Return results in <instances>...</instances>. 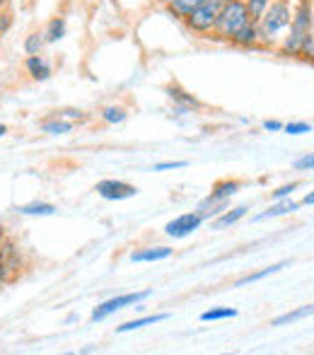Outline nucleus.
Here are the masks:
<instances>
[{
    "label": "nucleus",
    "instance_id": "1",
    "mask_svg": "<svg viewBox=\"0 0 314 355\" xmlns=\"http://www.w3.org/2000/svg\"><path fill=\"white\" fill-rule=\"evenodd\" d=\"M293 19V3L290 0H271L261 17L256 19L259 24V37H261V49L266 51H276L281 39L286 37L288 27Z\"/></svg>",
    "mask_w": 314,
    "mask_h": 355
},
{
    "label": "nucleus",
    "instance_id": "2",
    "mask_svg": "<svg viewBox=\"0 0 314 355\" xmlns=\"http://www.w3.org/2000/svg\"><path fill=\"white\" fill-rule=\"evenodd\" d=\"M314 17V0H300V3L293 8V19L290 27H288L286 37L281 39L276 53L283 58H300L302 46H305V39L310 34Z\"/></svg>",
    "mask_w": 314,
    "mask_h": 355
},
{
    "label": "nucleus",
    "instance_id": "3",
    "mask_svg": "<svg viewBox=\"0 0 314 355\" xmlns=\"http://www.w3.org/2000/svg\"><path fill=\"white\" fill-rule=\"evenodd\" d=\"M247 22H252V15H249V8H247V0H227V5L223 8L220 17H218L213 32L208 34V39H213V42L230 44L232 37H235V34Z\"/></svg>",
    "mask_w": 314,
    "mask_h": 355
},
{
    "label": "nucleus",
    "instance_id": "4",
    "mask_svg": "<svg viewBox=\"0 0 314 355\" xmlns=\"http://www.w3.org/2000/svg\"><path fill=\"white\" fill-rule=\"evenodd\" d=\"M225 5H227V0H203V3L184 19V24H186L189 32H193L196 37L208 39V34L213 32V27H216L218 17H220Z\"/></svg>",
    "mask_w": 314,
    "mask_h": 355
},
{
    "label": "nucleus",
    "instance_id": "5",
    "mask_svg": "<svg viewBox=\"0 0 314 355\" xmlns=\"http://www.w3.org/2000/svg\"><path fill=\"white\" fill-rule=\"evenodd\" d=\"M150 295H152V290H136V293L114 295V297H109V300H104V302H99L97 307L92 309L89 319H92V322H104L107 317H112V314L121 312V309L138 307V304H143L148 297H150Z\"/></svg>",
    "mask_w": 314,
    "mask_h": 355
},
{
    "label": "nucleus",
    "instance_id": "6",
    "mask_svg": "<svg viewBox=\"0 0 314 355\" xmlns=\"http://www.w3.org/2000/svg\"><path fill=\"white\" fill-rule=\"evenodd\" d=\"M206 220L198 215V211H191V213H182L177 218H172L167 225H164V234L172 239H184L189 234H193L196 230H201V225Z\"/></svg>",
    "mask_w": 314,
    "mask_h": 355
},
{
    "label": "nucleus",
    "instance_id": "7",
    "mask_svg": "<svg viewBox=\"0 0 314 355\" xmlns=\"http://www.w3.org/2000/svg\"><path fill=\"white\" fill-rule=\"evenodd\" d=\"M94 191L104 201H128V198L138 196V189L123 179H102V182H97Z\"/></svg>",
    "mask_w": 314,
    "mask_h": 355
},
{
    "label": "nucleus",
    "instance_id": "8",
    "mask_svg": "<svg viewBox=\"0 0 314 355\" xmlns=\"http://www.w3.org/2000/svg\"><path fill=\"white\" fill-rule=\"evenodd\" d=\"M167 97L172 99V104H174L172 114H177V116H186V114H193L203 107L201 99H196L191 92H186V89L177 83L167 85Z\"/></svg>",
    "mask_w": 314,
    "mask_h": 355
},
{
    "label": "nucleus",
    "instance_id": "9",
    "mask_svg": "<svg viewBox=\"0 0 314 355\" xmlns=\"http://www.w3.org/2000/svg\"><path fill=\"white\" fill-rule=\"evenodd\" d=\"M232 46L235 49H242V51H259L261 49V37H259V24L256 19L247 22L242 29L232 37Z\"/></svg>",
    "mask_w": 314,
    "mask_h": 355
},
{
    "label": "nucleus",
    "instance_id": "10",
    "mask_svg": "<svg viewBox=\"0 0 314 355\" xmlns=\"http://www.w3.org/2000/svg\"><path fill=\"white\" fill-rule=\"evenodd\" d=\"M302 208L300 201H293V198H281V201H273L266 211L256 213L254 215V223H266V220H273V218H283V215H293Z\"/></svg>",
    "mask_w": 314,
    "mask_h": 355
},
{
    "label": "nucleus",
    "instance_id": "11",
    "mask_svg": "<svg viewBox=\"0 0 314 355\" xmlns=\"http://www.w3.org/2000/svg\"><path fill=\"white\" fill-rule=\"evenodd\" d=\"M174 257V249L172 247H164V244H157V247H141L136 252H131V261L133 263H157L164 261V259H172Z\"/></svg>",
    "mask_w": 314,
    "mask_h": 355
},
{
    "label": "nucleus",
    "instance_id": "12",
    "mask_svg": "<svg viewBox=\"0 0 314 355\" xmlns=\"http://www.w3.org/2000/svg\"><path fill=\"white\" fill-rule=\"evenodd\" d=\"M24 71H27V75L34 80V83H46V80L53 75L51 63H49L46 58L42 56V53H37V56H27V58H24Z\"/></svg>",
    "mask_w": 314,
    "mask_h": 355
},
{
    "label": "nucleus",
    "instance_id": "13",
    "mask_svg": "<svg viewBox=\"0 0 314 355\" xmlns=\"http://www.w3.org/2000/svg\"><path fill=\"white\" fill-rule=\"evenodd\" d=\"M0 261L3 263H8L12 271H22V266H24V261H22V249L17 247V242H15L12 237H8L5 234V239L0 242Z\"/></svg>",
    "mask_w": 314,
    "mask_h": 355
},
{
    "label": "nucleus",
    "instance_id": "14",
    "mask_svg": "<svg viewBox=\"0 0 314 355\" xmlns=\"http://www.w3.org/2000/svg\"><path fill=\"white\" fill-rule=\"evenodd\" d=\"M239 191H242L239 179H220V182L213 184L208 198H213V201H232V196H237Z\"/></svg>",
    "mask_w": 314,
    "mask_h": 355
},
{
    "label": "nucleus",
    "instance_id": "15",
    "mask_svg": "<svg viewBox=\"0 0 314 355\" xmlns=\"http://www.w3.org/2000/svg\"><path fill=\"white\" fill-rule=\"evenodd\" d=\"M247 213H249L247 203H242V206H235V208H225V211H223L220 215H216V218L211 220V225H213V230H227V227H232V225H237Z\"/></svg>",
    "mask_w": 314,
    "mask_h": 355
},
{
    "label": "nucleus",
    "instance_id": "16",
    "mask_svg": "<svg viewBox=\"0 0 314 355\" xmlns=\"http://www.w3.org/2000/svg\"><path fill=\"white\" fill-rule=\"evenodd\" d=\"M169 317H172L169 312L146 314V317H138V319H131V322H123L121 327H116V334H128V331H136V329L155 327V324H159V322H167Z\"/></svg>",
    "mask_w": 314,
    "mask_h": 355
},
{
    "label": "nucleus",
    "instance_id": "17",
    "mask_svg": "<svg viewBox=\"0 0 314 355\" xmlns=\"http://www.w3.org/2000/svg\"><path fill=\"white\" fill-rule=\"evenodd\" d=\"M310 317H314V302L302 304V307H295V309H290V312L278 314V317L271 319V327H288V324L302 322V319H310Z\"/></svg>",
    "mask_w": 314,
    "mask_h": 355
},
{
    "label": "nucleus",
    "instance_id": "18",
    "mask_svg": "<svg viewBox=\"0 0 314 355\" xmlns=\"http://www.w3.org/2000/svg\"><path fill=\"white\" fill-rule=\"evenodd\" d=\"M39 128H42V133H46V136H68V133H73L76 123H71V121H66V119L51 114V116H46L42 123H39Z\"/></svg>",
    "mask_w": 314,
    "mask_h": 355
},
{
    "label": "nucleus",
    "instance_id": "19",
    "mask_svg": "<svg viewBox=\"0 0 314 355\" xmlns=\"http://www.w3.org/2000/svg\"><path fill=\"white\" fill-rule=\"evenodd\" d=\"M288 266H290V261H278V263H271V266L261 268V271H254V273H247V276L237 278V281H235V288H244V285H252V283H259V281H263V278L273 276V273L283 271V268H288Z\"/></svg>",
    "mask_w": 314,
    "mask_h": 355
},
{
    "label": "nucleus",
    "instance_id": "20",
    "mask_svg": "<svg viewBox=\"0 0 314 355\" xmlns=\"http://www.w3.org/2000/svg\"><path fill=\"white\" fill-rule=\"evenodd\" d=\"M15 211L19 215H27V218H51V215H56L58 208L46 201H32V203H24V206H17Z\"/></svg>",
    "mask_w": 314,
    "mask_h": 355
},
{
    "label": "nucleus",
    "instance_id": "21",
    "mask_svg": "<svg viewBox=\"0 0 314 355\" xmlns=\"http://www.w3.org/2000/svg\"><path fill=\"white\" fill-rule=\"evenodd\" d=\"M201 3H203V0H167V3H164V8H167V12L172 15L174 19L184 22V19H186Z\"/></svg>",
    "mask_w": 314,
    "mask_h": 355
},
{
    "label": "nucleus",
    "instance_id": "22",
    "mask_svg": "<svg viewBox=\"0 0 314 355\" xmlns=\"http://www.w3.org/2000/svg\"><path fill=\"white\" fill-rule=\"evenodd\" d=\"M66 32H68L66 17H51L46 22V27H44V39H46V44H58L66 37Z\"/></svg>",
    "mask_w": 314,
    "mask_h": 355
},
{
    "label": "nucleus",
    "instance_id": "23",
    "mask_svg": "<svg viewBox=\"0 0 314 355\" xmlns=\"http://www.w3.org/2000/svg\"><path fill=\"white\" fill-rule=\"evenodd\" d=\"M99 119H102L107 126H116V123H123L128 119V109L121 107V104H109L99 112Z\"/></svg>",
    "mask_w": 314,
    "mask_h": 355
},
{
    "label": "nucleus",
    "instance_id": "24",
    "mask_svg": "<svg viewBox=\"0 0 314 355\" xmlns=\"http://www.w3.org/2000/svg\"><path fill=\"white\" fill-rule=\"evenodd\" d=\"M237 309L235 307H213V309H206L201 314V322L203 324H211V322H225V319H235L237 317Z\"/></svg>",
    "mask_w": 314,
    "mask_h": 355
},
{
    "label": "nucleus",
    "instance_id": "25",
    "mask_svg": "<svg viewBox=\"0 0 314 355\" xmlns=\"http://www.w3.org/2000/svg\"><path fill=\"white\" fill-rule=\"evenodd\" d=\"M44 46H46V39H44V32H32L27 34L22 49L27 56H37V53H44Z\"/></svg>",
    "mask_w": 314,
    "mask_h": 355
},
{
    "label": "nucleus",
    "instance_id": "26",
    "mask_svg": "<svg viewBox=\"0 0 314 355\" xmlns=\"http://www.w3.org/2000/svg\"><path fill=\"white\" fill-rule=\"evenodd\" d=\"M283 133H288V136H305V133H312V123L288 121V123H283Z\"/></svg>",
    "mask_w": 314,
    "mask_h": 355
},
{
    "label": "nucleus",
    "instance_id": "27",
    "mask_svg": "<svg viewBox=\"0 0 314 355\" xmlns=\"http://www.w3.org/2000/svg\"><path fill=\"white\" fill-rule=\"evenodd\" d=\"M300 61H305V63H310V66H314V17H312L310 34H307V39H305V46H302Z\"/></svg>",
    "mask_w": 314,
    "mask_h": 355
},
{
    "label": "nucleus",
    "instance_id": "28",
    "mask_svg": "<svg viewBox=\"0 0 314 355\" xmlns=\"http://www.w3.org/2000/svg\"><path fill=\"white\" fill-rule=\"evenodd\" d=\"M56 116H61V119H66V121H71V123H82V121H87V114L82 112V109H73V107H68V109H58V112H53Z\"/></svg>",
    "mask_w": 314,
    "mask_h": 355
},
{
    "label": "nucleus",
    "instance_id": "29",
    "mask_svg": "<svg viewBox=\"0 0 314 355\" xmlns=\"http://www.w3.org/2000/svg\"><path fill=\"white\" fill-rule=\"evenodd\" d=\"M300 189V182H290V184H283L278 187L276 191H271V201H281V198H290L293 193Z\"/></svg>",
    "mask_w": 314,
    "mask_h": 355
},
{
    "label": "nucleus",
    "instance_id": "30",
    "mask_svg": "<svg viewBox=\"0 0 314 355\" xmlns=\"http://www.w3.org/2000/svg\"><path fill=\"white\" fill-rule=\"evenodd\" d=\"M295 172H314V153H305L293 162Z\"/></svg>",
    "mask_w": 314,
    "mask_h": 355
},
{
    "label": "nucleus",
    "instance_id": "31",
    "mask_svg": "<svg viewBox=\"0 0 314 355\" xmlns=\"http://www.w3.org/2000/svg\"><path fill=\"white\" fill-rule=\"evenodd\" d=\"M12 24H15L12 10H10V8H0V37H5V34L12 29Z\"/></svg>",
    "mask_w": 314,
    "mask_h": 355
},
{
    "label": "nucleus",
    "instance_id": "32",
    "mask_svg": "<svg viewBox=\"0 0 314 355\" xmlns=\"http://www.w3.org/2000/svg\"><path fill=\"white\" fill-rule=\"evenodd\" d=\"M271 5V0H247V8H249V15H252V19H259L261 17L263 10Z\"/></svg>",
    "mask_w": 314,
    "mask_h": 355
},
{
    "label": "nucleus",
    "instance_id": "33",
    "mask_svg": "<svg viewBox=\"0 0 314 355\" xmlns=\"http://www.w3.org/2000/svg\"><path fill=\"white\" fill-rule=\"evenodd\" d=\"M184 167H189L186 159H167V162H157L152 169L155 172H169V169H184Z\"/></svg>",
    "mask_w": 314,
    "mask_h": 355
},
{
    "label": "nucleus",
    "instance_id": "34",
    "mask_svg": "<svg viewBox=\"0 0 314 355\" xmlns=\"http://www.w3.org/2000/svg\"><path fill=\"white\" fill-rule=\"evenodd\" d=\"M261 128L266 133H283V121H278V119H266V121L261 123Z\"/></svg>",
    "mask_w": 314,
    "mask_h": 355
},
{
    "label": "nucleus",
    "instance_id": "35",
    "mask_svg": "<svg viewBox=\"0 0 314 355\" xmlns=\"http://www.w3.org/2000/svg\"><path fill=\"white\" fill-rule=\"evenodd\" d=\"M302 206H314V191H310V193H305V198H302Z\"/></svg>",
    "mask_w": 314,
    "mask_h": 355
},
{
    "label": "nucleus",
    "instance_id": "36",
    "mask_svg": "<svg viewBox=\"0 0 314 355\" xmlns=\"http://www.w3.org/2000/svg\"><path fill=\"white\" fill-rule=\"evenodd\" d=\"M78 319H80L78 314H68V317H66V324H76Z\"/></svg>",
    "mask_w": 314,
    "mask_h": 355
},
{
    "label": "nucleus",
    "instance_id": "37",
    "mask_svg": "<svg viewBox=\"0 0 314 355\" xmlns=\"http://www.w3.org/2000/svg\"><path fill=\"white\" fill-rule=\"evenodd\" d=\"M8 136V126H5V123H0V138H5Z\"/></svg>",
    "mask_w": 314,
    "mask_h": 355
},
{
    "label": "nucleus",
    "instance_id": "38",
    "mask_svg": "<svg viewBox=\"0 0 314 355\" xmlns=\"http://www.w3.org/2000/svg\"><path fill=\"white\" fill-rule=\"evenodd\" d=\"M3 239H5V227L0 225V242H3Z\"/></svg>",
    "mask_w": 314,
    "mask_h": 355
},
{
    "label": "nucleus",
    "instance_id": "39",
    "mask_svg": "<svg viewBox=\"0 0 314 355\" xmlns=\"http://www.w3.org/2000/svg\"><path fill=\"white\" fill-rule=\"evenodd\" d=\"M10 5V0H0V8H8Z\"/></svg>",
    "mask_w": 314,
    "mask_h": 355
},
{
    "label": "nucleus",
    "instance_id": "40",
    "mask_svg": "<svg viewBox=\"0 0 314 355\" xmlns=\"http://www.w3.org/2000/svg\"><path fill=\"white\" fill-rule=\"evenodd\" d=\"M159 3H162V5H164V3H167V0H159Z\"/></svg>",
    "mask_w": 314,
    "mask_h": 355
},
{
    "label": "nucleus",
    "instance_id": "41",
    "mask_svg": "<svg viewBox=\"0 0 314 355\" xmlns=\"http://www.w3.org/2000/svg\"><path fill=\"white\" fill-rule=\"evenodd\" d=\"M0 39H3V37H0Z\"/></svg>",
    "mask_w": 314,
    "mask_h": 355
}]
</instances>
